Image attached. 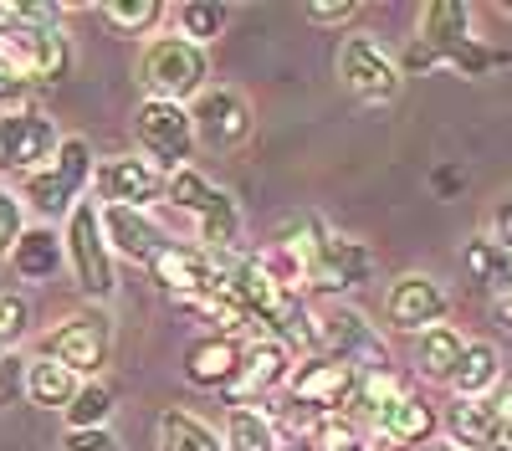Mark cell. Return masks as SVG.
Listing matches in <instances>:
<instances>
[{"label": "cell", "mask_w": 512, "mask_h": 451, "mask_svg": "<svg viewBox=\"0 0 512 451\" xmlns=\"http://www.w3.org/2000/svg\"><path fill=\"white\" fill-rule=\"evenodd\" d=\"M195 221H200V252H210V257H221V252H231L236 246V236H241V211H236V200L226 195V190H216L200 211H195Z\"/></svg>", "instance_id": "obj_23"}, {"label": "cell", "mask_w": 512, "mask_h": 451, "mask_svg": "<svg viewBox=\"0 0 512 451\" xmlns=\"http://www.w3.org/2000/svg\"><path fill=\"white\" fill-rule=\"evenodd\" d=\"M303 451H369L364 431L349 416H308L303 421Z\"/></svg>", "instance_id": "obj_28"}, {"label": "cell", "mask_w": 512, "mask_h": 451, "mask_svg": "<svg viewBox=\"0 0 512 451\" xmlns=\"http://www.w3.org/2000/svg\"><path fill=\"white\" fill-rule=\"evenodd\" d=\"M338 77H344V88L359 103H369V108L395 103L400 98V82H405L400 62L384 52L374 36H344V41H338Z\"/></svg>", "instance_id": "obj_3"}, {"label": "cell", "mask_w": 512, "mask_h": 451, "mask_svg": "<svg viewBox=\"0 0 512 451\" xmlns=\"http://www.w3.org/2000/svg\"><path fill=\"white\" fill-rule=\"evenodd\" d=\"M436 426H446V436H451L456 451H487L492 426H497V410H492L487 400H466V395H456Z\"/></svg>", "instance_id": "obj_20"}, {"label": "cell", "mask_w": 512, "mask_h": 451, "mask_svg": "<svg viewBox=\"0 0 512 451\" xmlns=\"http://www.w3.org/2000/svg\"><path fill=\"white\" fill-rule=\"evenodd\" d=\"M205 52L190 47L185 36H159L144 47L139 57V82L144 93L159 98V103H185V98H200L205 93Z\"/></svg>", "instance_id": "obj_1"}, {"label": "cell", "mask_w": 512, "mask_h": 451, "mask_svg": "<svg viewBox=\"0 0 512 451\" xmlns=\"http://www.w3.org/2000/svg\"><path fill=\"white\" fill-rule=\"evenodd\" d=\"M446 313H451L446 287L425 272L395 277L390 293H384V318H390V328H400V334H425V328L446 323Z\"/></svg>", "instance_id": "obj_10"}, {"label": "cell", "mask_w": 512, "mask_h": 451, "mask_svg": "<svg viewBox=\"0 0 512 451\" xmlns=\"http://www.w3.org/2000/svg\"><path fill=\"white\" fill-rule=\"evenodd\" d=\"M502 16H507V21H512V6H502Z\"/></svg>", "instance_id": "obj_43"}, {"label": "cell", "mask_w": 512, "mask_h": 451, "mask_svg": "<svg viewBox=\"0 0 512 451\" xmlns=\"http://www.w3.org/2000/svg\"><path fill=\"white\" fill-rule=\"evenodd\" d=\"M57 123L47 113H11L0 118V170H21V175H36L41 159L57 154Z\"/></svg>", "instance_id": "obj_13"}, {"label": "cell", "mask_w": 512, "mask_h": 451, "mask_svg": "<svg viewBox=\"0 0 512 451\" xmlns=\"http://www.w3.org/2000/svg\"><path fill=\"white\" fill-rule=\"evenodd\" d=\"M16 385H21V359L16 354H0V405H11Z\"/></svg>", "instance_id": "obj_39"}, {"label": "cell", "mask_w": 512, "mask_h": 451, "mask_svg": "<svg viewBox=\"0 0 512 451\" xmlns=\"http://www.w3.org/2000/svg\"><path fill=\"white\" fill-rule=\"evenodd\" d=\"M88 175H93V149L82 139H62L52 154V170L26 175V200L47 216H62V211H72V200L88 185Z\"/></svg>", "instance_id": "obj_8"}, {"label": "cell", "mask_w": 512, "mask_h": 451, "mask_svg": "<svg viewBox=\"0 0 512 451\" xmlns=\"http://www.w3.org/2000/svg\"><path fill=\"white\" fill-rule=\"evenodd\" d=\"M487 241L502 246V252L512 257V195H502V200L492 205V231H487Z\"/></svg>", "instance_id": "obj_36"}, {"label": "cell", "mask_w": 512, "mask_h": 451, "mask_svg": "<svg viewBox=\"0 0 512 451\" xmlns=\"http://www.w3.org/2000/svg\"><path fill=\"white\" fill-rule=\"evenodd\" d=\"M318 354L359 369V375H390V349L379 328L359 308H323L318 313Z\"/></svg>", "instance_id": "obj_2"}, {"label": "cell", "mask_w": 512, "mask_h": 451, "mask_svg": "<svg viewBox=\"0 0 512 451\" xmlns=\"http://www.w3.org/2000/svg\"><path fill=\"white\" fill-rule=\"evenodd\" d=\"M231 11L226 6H210V0H190V6H180V36L190 41V47H200V41H216L226 31Z\"/></svg>", "instance_id": "obj_31"}, {"label": "cell", "mask_w": 512, "mask_h": 451, "mask_svg": "<svg viewBox=\"0 0 512 451\" xmlns=\"http://www.w3.org/2000/svg\"><path fill=\"white\" fill-rule=\"evenodd\" d=\"M482 400H487V405L497 410L502 421H512V369H507V375H497V385H492V390H487Z\"/></svg>", "instance_id": "obj_38"}, {"label": "cell", "mask_w": 512, "mask_h": 451, "mask_svg": "<svg viewBox=\"0 0 512 451\" xmlns=\"http://www.w3.org/2000/svg\"><path fill=\"white\" fill-rule=\"evenodd\" d=\"M11 267L26 277V282H47L57 267H62V241L52 231H21V241L11 246Z\"/></svg>", "instance_id": "obj_24"}, {"label": "cell", "mask_w": 512, "mask_h": 451, "mask_svg": "<svg viewBox=\"0 0 512 451\" xmlns=\"http://www.w3.org/2000/svg\"><path fill=\"white\" fill-rule=\"evenodd\" d=\"M98 195L108 205H128V211H144L149 200L164 195V175L149 159H103L98 164Z\"/></svg>", "instance_id": "obj_17"}, {"label": "cell", "mask_w": 512, "mask_h": 451, "mask_svg": "<svg viewBox=\"0 0 512 451\" xmlns=\"http://www.w3.org/2000/svg\"><path fill=\"white\" fill-rule=\"evenodd\" d=\"M98 226H103V241L118 246L128 262H144V267H149V262L164 252V236H159V226H154L144 211H128V205H108V211L98 216Z\"/></svg>", "instance_id": "obj_18"}, {"label": "cell", "mask_w": 512, "mask_h": 451, "mask_svg": "<svg viewBox=\"0 0 512 451\" xmlns=\"http://www.w3.org/2000/svg\"><path fill=\"white\" fill-rule=\"evenodd\" d=\"M134 134L144 144L149 159H159V170H185V159L195 149V129H190V108L180 103H159V98H144L139 113H134Z\"/></svg>", "instance_id": "obj_7"}, {"label": "cell", "mask_w": 512, "mask_h": 451, "mask_svg": "<svg viewBox=\"0 0 512 451\" xmlns=\"http://www.w3.org/2000/svg\"><path fill=\"white\" fill-rule=\"evenodd\" d=\"M159 451H226L221 436L190 410H164L159 416Z\"/></svg>", "instance_id": "obj_26"}, {"label": "cell", "mask_w": 512, "mask_h": 451, "mask_svg": "<svg viewBox=\"0 0 512 451\" xmlns=\"http://www.w3.org/2000/svg\"><path fill=\"white\" fill-rule=\"evenodd\" d=\"M497 375H502L497 349H492L487 339H472V344L461 349V364H456L451 385H456V395H466V400H482V395L497 385Z\"/></svg>", "instance_id": "obj_25"}, {"label": "cell", "mask_w": 512, "mask_h": 451, "mask_svg": "<svg viewBox=\"0 0 512 451\" xmlns=\"http://www.w3.org/2000/svg\"><path fill=\"white\" fill-rule=\"evenodd\" d=\"M98 11H103L108 26H118V31H128V36H134V31H149V26L164 16L159 0H108V6H98Z\"/></svg>", "instance_id": "obj_32"}, {"label": "cell", "mask_w": 512, "mask_h": 451, "mask_svg": "<svg viewBox=\"0 0 512 451\" xmlns=\"http://www.w3.org/2000/svg\"><path fill=\"white\" fill-rule=\"evenodd\" d=\"M374 431H379V441H390V446H431V436L441 426H436V410L425 405L410 385H395L390 395H384V405H379Z\"/></svg>", "instance_id": "obj_15"}, {"label": "cell", "mask_w": 512, "mask_h": 451, "mask_svg": "<svg viewBox=\"0 0 512 451\" xmlns=\"http://www.w3.org/2000/svg\"><path fill=\"white\" fill-rule=\"evenodd\" d=\"M62 451H123V446L98 426V431H72V436L62 441Z\"/></svg>", "instance_id": "obj_37"}, {"label": "cell", "mask_w": 512, "mask_h": 451, "mask_svg": "<svg viewBox=\"0 0 512 451\" xmlns=\"http://www.w3.org/2000/svg\"><path fill=\"white\" fill-rule=\"evenodd\" d=\"M21 93V82L16 77H6V72H0V98H16Z\"/></svg>", "instance_id": "obj_41"}, {"label": "cell", "mask_w": 512, "mask_h": 451, "mask_svg": "<svg viewBox=\"0 0 512 451\" xmlns=\"http://www.w3.org/2000/svg\"><path fill=\"white\" fill-rule=\"evenodd\" d=\"M190 129L205 149H241L251 139V108L231 88H205L190 108Z\"/></svg>", "instance_id": "obj_12"}, {"label": "cell", "mask_w": 512, "mask_h": 451, "mask_svg": "<svg viewBox=\"0 0 512 451\" xmlns=\"http://www.w3.org/2000/svg\"><path fill=\"white\" fill-rule=\"evenodd\" d=\"M354 385H359V369L338 364L328 354H308L303 364H292V375H287L292 405H303L308 416H344L349 400H354Z\"/></svg>", "instance_id": "obj_5"}, {"label": "cell", "mask_w": 512, "mask_h": 451, "mask_svg": "<svg viewBox=\"0 0 512 451\" xmlns=\"http://www.w3.org/2000/svg\"><path fill=\"white\" fill-rule=\"evenodd\" d=\"M149 272H154V282L164 287V293H175L180 303H195V298L226 287V272H221L216 257L200 252V246H175V241H164V252L149 262Z\"/></svg>", "instance_id": "obj_11"}, {"label": "cell", "mask_w": 512, "mask_h": 451, "mask_svg": "<svg viewBox=\"0 0 512 451\" xmlns=\"http://www.w3.org/2000/svg\"><path fill=\"white\" fill-rule=\"evenodd\" d=\"M26 395L36 405H47V410H67L72 395H77V375L62 369V364H52V359H31L26 364Z\"/></svg>", "instance_id": "obj_27"}, {"label": "cell", "mask_w": 512, "mask_h": 451, "mask_svg": "<svg viewBox=\"0 0 512 451\" xmlns=\"http://www.w3.org/2000/svg\"><path fill=\"white\" fill-rule=\"evenodd\" d=\"M461 262H466V272H472L477 282H487V287H512V257L502 252V246H492L487 236H472L466 241V252H461Z\"/></svg>", "instance_id": "obj_29"}, {"label": "cell", "mask_w": 512, "mask_h": 451, "mask_svg": "<svg viewBox=\"0 0 512 451\" xmlns=\"http://www.w3.org/2000/svg\"><path fill=\"white\" fill-rule=\"evenodd\" d=\"M497 313H502V318H507V323H512V287H507V293H502V298H497Z\"/></svg>", "instance_id": "obj_42"}, {"label": "cell", "mask_w": 512, "mask_h": 451, "mask_svg": "<svg viewBox=\"0 0 512 451\" xmlns=\"http://www.w3.org/2000/svg\"><path fill=\"white\" fill-rule=\"evenodd\" d=\"M487 451H512V421H502V416H497V426H492V441H487Z\"/></svg>", "instance_id": "obj_40"}, {"label": "cell", "mask_w": 512, "mask_h": 451, "mask_svg": "<svg viewBox=\"0 0 512 451\" xmlns=\"http://www.w3.org/2000/svg\"><path fill=\"white\" fill-rule=\"evenodd\" d=\"M461 349H466V339L456 334V328L436 323V328H425L420 344H415V369L425 380H451L456 364H461Z\"/></svg>", "instance_id": "obj_21"}, {"label": "cell", "mask_w": 512, "mask_h": 451, "mask_svg": "<svg viewBox=\"0 0 512 451\" xmlns=\"http://www.w3.org/2000/svg\"><path fill=\"white\" fill-rule=\"evenodd\" d=\"M369 272H374V252L359 236L323 231V246H318V262L308 272V287H323V293H349V287L369 282Z\"/></svg>", "instance_id": "obj_14"}, {"label": "cell", "mask_w": 512, "mask_h": 451, "mask_svg": "<svg viewBox=\"0 0 512 451\" xmlns=\"http://www.w3.org/2000/svg\"><path fill=\"white\" fill-rule=\"evenodd\" d=\"M236 369H241V344L236 339L210 334V339H195L185 349V380L200 385V390H226L236 380Z\"/></svg>", "instance_id": "obj_19"}, {"label": "cell", "mask_w": 512, "mask_h": 451, "mask_svg": "<svg viewBox=\"0 0 512 451\" xmlns=\"http://www.w3.org/2000/svg\"><path fill=\"white\" fill-rule=\"evenodd\" d=\"M297 451H303V446H297Z\"/></svg>", "instance_id": "obj_44"}, {"label": "cell", "mask_w": 512, "mask_h": 451, "mask_svg": "<svg viewBox=\"0 0 512 451\" xmlns=\"http://www.w3.org/2000/svg\"><path fill=\"white\" fill-rule=\"evenodd\" d=\"M226 451H277V421L267 410H251V405H231L226 410V436H221Z\"/></svg>", "instance_id": "obj_22"}, {"label": "cell", "mask_w": 512, "mask_h": 451, "mask_svg": "<svg viewBox=\"0 0 512 451\" xmlns=\"http://www.w3.org/2000/svg\"><path fill=\"white\" fill-rule=\"evenodd\" d=\"M292 375V349H282L272 334L267 339H251L241 349V369L231 380V405H246V395H267V390H282Z\"/></svg>", "instance_id": "obj_16"}, {"label": "cell", "mask_w": 512, "mask_h": 451, "mask_svg": "<svg viewBox=\"0 0 512 451\" xmlns=\"http://www.w3.org/2000/svg\"><path fill=\"white\" fill-rule=\"evenodd\" d=\"M16 241H21V200L11 190H0V257H11Z\"/></svg>", "instance_id": "obj_35"}, {"label": "cell", "mask_w": 512, "mask_h": 451, "mask_svg": "<svg viewBox=\"0 0 512 451\" xmlns=\"http://www.w3.org/2000/svg\"><path fill=\"white\" fill-rule=\"evenodd\" d=\"M108 349H113L108 313L88 308V313H77V318H67L57 328V334L47 339V354H41V359L72 369V375H98V369L108 364Z\"/></svg>", "instance_id": "obj_9"}, {"label": "cell", "mask_w": 512, "mask_h": 451, "mask_svg": "<svg viewBox=\"0 0 512 451\" xmlns=\"http://www.w3.org/2000/svg\"><path fill=\"white\" fill-rule=\"evenodd\" d=\"M67 41L57 26H11L0 31V72L26 82H57L67 72Z\"/></svg>", "instance_id": "obj_4"}, {"label": "cell", "mask_w": 512, "mask_h": 451, "mask_svg": "<svg viewBox=\"0 0 512 451\" xmlns=\"http://www.w3.org/2000/svg\"><path fill=\"white\" fill-rule=\"evenodd\" d=\"M113 416V390L108 385H77V395H72V405H67V426L72 431H98L103 421Z\"/></svg>", "instance_id": "obj_30"}, {"label": "cell", "mask_w": 512, "mask_h": 451, "mask_svg": "<svg viewBox=\"0 0 512 451\" xmlns=\"http://www.w3.org/2000/svg\"><path fill=\"white\" fill-rule=\"evenodd\" d=\"M67 262L77 272V287L88 298H113V257H108V241H103V226H98V211L93 205H72L67 211Z\"/></svg>", "instance_id": "obj_6"}, {"label": "cell", "mask_w": 512, "mask_h": 451, "mask_svg": "<svg viewBox=\"0 0 512 451\" xmlns=\"http://www.w3.org/2000/svg\"><path fill=\"white\" fill-rule=\"evenodd\" d=\"M359 16V0H323V6H303V21H313V26H349Z\"/></svg>", "instance_id": "obj_34"}, {"label": "cell", "mask_w": 512, "mask_h": 451, "mask_svg": "<svg viewBox=\"0 0 512 451\" xmlns=\"http://www.w3.org/2000/svg\"><path fill=\"white\" fill-rule=\"evenodd\" d=\"M26 318H31L26 298H16V293L0 298V349H11V344L26 334Z\"/></svg>", "instance_id": "obj_33"}]
</instances>
